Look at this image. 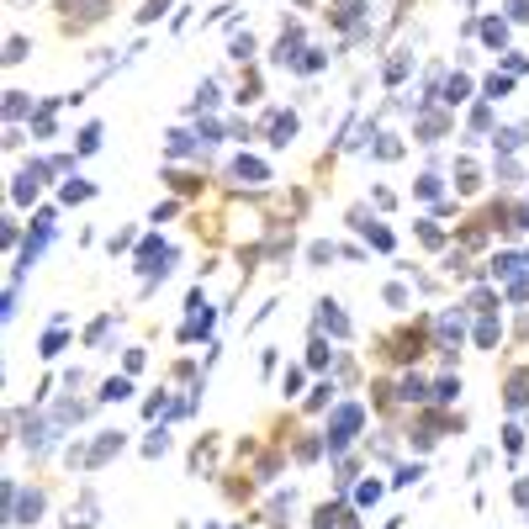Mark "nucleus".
<instances>
[{"instance_id": "nucleus-37", "label": "nucleus", "mask_w": 529, "mask_h": 529, "mask_svg": "<svg viewBox=\"0 0 529 529\" xmlns=\"http://www.w3.org/2000/svg\"><path fill=\"white\" fill-rule=\"evenodd\" d=\"M164 6H169V0H148V6H143L138 16H143V22H159V16H164Z\"/></svg>"}, {"instance_id": "nucleus-34", "label": "nucleus", "mask_w": 529, "mask_h": 529, "mask_svg": "<svg viewBox=\"0 0 529 529\" xmlns=\"http://www.w3.org/2000/svg\"><path fill=\"white\" fill-rule=\"evenodd\" d=\"M111 334V318H96V323H90V334H85V339H90V344H101V339H106Z\"/></svg>"}, {"instance_id": "nucleus-13", "label": "nucleus", "mask_w": 529, "mask_h": 529, "mask_svg": "<svg viewBox=\"0 0 529 529\" xmlns=\"http://www.w3.org/2000/svg\"><path fill=\"white\" fill-rule=\"evenodd\" d=\"M466 96H471L466 74H450V80H445V101H450V106H456V101H466Z\"/></svg>"}, {"instance_id": "nucleus-8", "label": "nucleus", "mask_w": 529, "mask_h": 529, "mask_svg": "<svg viewBox=\"0 0 529 529\" xmlns=\"http://www.w3.org/2000/svg\"><path fill=\"white\" fill-rule=\"evenodd\" d=\"M117 450H122V434H101L96 445H90V466H106Z\"/></svg>"}, {"instance_id": "nucleus-39", "label": "nucleus", "mask_w": 529, "mask_h": 529, "mask_svg": "<svg viewBox=\"0 0 529 529\" xmlns=\"http://www.w3.org/2000/svg\"><path fill=\"white\" fill-rule=\"evenodd\" d=\"M164 408H169V402H164V392H159V397H148V402H143V413H148V418H159Z\"/></svg>"}, {"instance_id": "nucleus-4", "label": "nucleus", "mask_w": 529, "mask_h": 529, "mask_svg": "<svg viewBox=\"0 0 529 529\" xmlns=\"http://www.w3.org/2000/svg\"><path fill=\"white\" fill-rule=\"evenodd\" d=\"M233 181H239V185H264V181H270V169H264V159L239 154V159H233Z\"/></svg>"}, {"instance_id": "nucleus-23", "label": "nucleus", "mask_w": 529, "mask_h": 529, "mask_svg": "<svg viewBox=\"0 0 529 529\" xmlns=\"http://www.w3.org/2000/svg\"><path fill=\"white\" fill-rule=\"evenodd\" d=\"M164 450H169V434H164V429H159V434H148V439H143V456H164Z\"/></svg>"}, {"instance_id": "nucleus-6", "label": "nucleus", "mask_w": 529, "mask_h": 529, "mask_svg": "<svg viewBox=\"0 0 529 529\" xmlns=\"http://www.w3.org/2000/svg\"><path fill=\"white\" fill-rule=\"evenodd\" d=\"M318 323H323L334 339H344V334H349V318L339 313V302H318Z\"/></svg>"}, {"instance_id": "nucleus-32", "label": "nucleus", "mask_w": 529, "mask_h": 529, "mask_svg": "<svg viewBox=\"0 0 529 529\" xmlns=\"http://www.w3.org/2000/svg\"><path fill=\"white\" fill-rule=\"evenodd\" d=\"M85 196H90V185H85V181H69V185H64V202H85Z\"/></svg>"}, {"instance_id": "nucleus-11", "label": "nucleus", "mask_w": 529, "mask_h": 529, "mask_svg": "<svg viewBox=\"0 0 529 529\" xmlns=\"http://www.w3.org/2000/svg\"><path fill=\"white\" fill-rule=\"evenodd\" d=\"M508 408H524V402H529V371H514V381H508Z\"/></svg>"}, {"instance_id": "nucleus-22", "label": "nucleus", "mask_w": 529, "mask_h": 529, "mask_svg": "<svg viewBox=\"0 0 529 529\" xmlns=\"http://www.w3.org/2000/svg\"><path fill=\"white\" fill-rule=\"evenodd\" d=\"M297 69H302V74H313V69H323V53H318V48H302Z\"/></svg>"}, {"instance_id": "nucleus-38", "label": "nucleus", "mask_w": 529, "mask_h": 529, "mask_svg": "<svg viewBox=\"0 0 529 529\" xmlns=\"http://www.w3.org/2000/svg\"><path fill=\"white\" fill-rule=\"evenodd\" d=\"M386 302L392 307H408V286H386Z\"/></svg>"}, {"instance_id": "nucleus-30", "label": "nucleus", "mask_w": 529, "mask_h": 529, "mask_svg": "<svg viewBox=\"0 0 529 529\" xmlns=\"http://www.w3.org/2000/svg\"><path fill=\"white\" fill-rule=\"evenodd\" d=\"M402 74H408V53H397V59H392V64H386V80H392V85H397V80H402Z\"/></svg>"}, {"instance_id": "nucleus-28", "label": "nucleus", "mask_w": 529, "mask_h": 529, "mask_svg": "<svg viewBox=\"0 0 529 529\" xmlns=\"http://www.w3.org/2000/svg\"><path fill=\"white\" fill-rule=\"evenodd\" d=\"M456 392H460V381H456V376H445V381L434 386V402H450V397H456Z\"/></svg>"}, {"instance_id": "nucleus-3", "label": "nucleus", "mask_w": 529, "mask_h": 529, "mask_svg": "<svg viewBox=\"0 0 529 529\" xmlns=\"http://www.w3.org/2000/svg\"><path fill=\"white\" fill-rule=\"evenodd\" d=\"M264 132H270L276 148H286L291 138H297V111H270V117H264Z\"/></svg>"}, {"instance_id": "nucleus-12", "label": "nucleus", "mask_w": 529, "mask_h": 529, "mask_svg": "<svg viewBox=\"0 0 529 529\" xmlns=\"http://www.w3.org/2000/svg\"><path fill=\"white\" fill-rule=\"evenodd\" d=\"M122 397H132V386H127V376H111L106 386H101V402H122Z\"/></svg>"}, {"instance_id": "nucleus-14", "label": "nucleus", "mask_w": 529, "mask_h": 529, "mask_svg": "<svg viewBox=\"0 0 529 529\" xmlns=\"http://www.w3.org/2000/svg\"><path fill=\"white\" fill-rule=\"evenodd\" d=\"M418 132H423V143H434V138L445 132V117H434V111H423V117H418Z\"/></svg>"}, {"instance_id": "nucleus-19", "label": "nucleus", "mask_w": 529, "mask_h": 529, "mask_svg": "<svg viewBox=\"0 0 529 529\" xmlns=\"http://www.w3.org/2000/svg\"><path fill=\"white\" fill-rule=\"evenodd\" d=\"M456 175H460V191H477V185H481V175H477V164H471V159H460Z\"/></svg>"}, {"instance_id": "nucleus-21", "label": "nucleus", "mask_w": 529, "mask_h": 529, "mask_svg": "<svg viewBox=\"0 0 529 529\" xmlns=\"http://www.w3.org/2000/svg\"><path fill=\"white\" fill-rule=\"evenodd\" d=\"M334 360V349L323 344V339H313V349H307V365H328Z\"/></svg>"}, {"instance_id": "nucleus-27", "label": "nucleus", "mask_w": 529, "mask_h": 529, "mask_svg": "<svg viewBox=\"0 0 529 529\" xmlns=\"http://www.w3.org/2000/svg\"><path fill=\"white\" fill-rule=\"evenodd\" d=\"M27 48H32L27 37H11V43H6V59H11V64H22V59H27Z\"/></svg>"}, {"instance_id": "nucleus-17", "label": "nucleus", "mask_w": 529, "mask_h": 529, "mask_svg": "<svg viewBox=\"0 0 529 529\" xmlns=\"http://www.w3.org/2000/svg\"><path fill=\"white\" fill-rule=\"evenodd\" d=\"M59 349H64V323H53V334L43 339V349H37V355H43V360H53Z\"/></svg>"}, {"instance_id": "nucleus-36", "label": "nucleus", "mask_w": 529, "mask_h": 529, "mask_svg": "<svg viewBox=\"0 0 529 529\" xmlns=\"http://www.w3.org/2000/svg\"><path fill=\"white\" fill-rule=\"evenodd\" d=\"M355 498H360V503H376V498H381V481H360V493H355Z\"/></svg>"}, {"instance_id": "nucleus-41", "label": "nucleus", "mask_w": 529, "mask_h": 529, "mask_svg": "<svg viewBox=\"0 0 529 529\" xmlns=\"http://www.w3.org/2000/svg\"><path fill=\"white\" fill-rule=\"evenodd\" d=\"M514 228H529V206H524V212H519V223H514Z\"/></svg>"}, {"instance_id": "nucleus-35", "label": "nucleus", "mask_w": 529, "mask_h": 529, "mask_svg": "<svg viewBox=\"0 0 529 529\" xmlns=\"http://www.w3.org/2000/svg\"><path fill=\"white\" fill-rule=\"evenodd\" d=\"M22 111H27V96H22V90H11V101H6V117L16 122V117H22Z\"/></svg>"}, {"instance_id": "nucleus-25", "label": "nucleus", "mask_w": 529, "mask_h": 529, "mask_svg": "<svg viewBox=\"0 0 529 529\" xmlns=\"http://www.w3.org/2000/svg\"><path fill=\"white\" fill-rule=\"evenodd\" d=\"M402 397H408V402H423V397H429V386H423L418 376H408V381H402Z\"/></svg>"}, {"instance_id": "nucleus-42", "label": "nucleus", "mask_w": 529, "mask_h": 529, "mask_svg": "<svg viewBox=\"0 0 529 529\" xmlns=\"http://www.w3.org/2000/svg\"><path fill=\"white\" fill-rule=\"evenodd\" d=\"M524 264H529V254H524Z\"/></svg>"}, {"instance_id": "nucleus-18", "label": "nucleus", "mask_w": 529, "mask_h": 529, "mask_svg": "<svg viewBox=\"0 0 529 529\" xmlns=\"http://www.w3.org/2000/svg\"><path fill=\"white\" fill-rule=\"evenodd\" d=\"M101 148V122H90V127L80 132V154H96Z\"/></svg>"}, {"instance_id": "nucleus-16", "label": "nucleus", "mask_w": 529, "mask_h": 529, "mask_svg": "<svg viewBox=\"0 0 529 529\" xmlns=\"http://www.w3.org/2000/svg\"><path fill=\"white\" fill-rule=\"evenodd\" d=\"M498 334H503V328H498V318H481V323H477V344H481V349L498 344Z\"/></svg>"}, {"instance_id": "nucleus-29", "label": "nucleus", "mask_w": 529, "mask_h": 529, "mask_svg": "<svg viewBox=\"0 0 529 529\" xmlns=\"http://www.w3.org/2000/svg\"><path fill=\"white\" fill-rule=\"evenodd\" d=\"M397 154H402V143H397V138H392V132H386V138H381V143H376V159H397Z\"/></svg>"}, {"instance_id": "nucleus-33", "label": "nucleus", "mask_w": 529, "mask_h": 529, "mask_svg": "<svg viewBox=\"0 0 529 529\" xmlns=\"http://www.w3.org/2000/svg\"><path fill=\"white\" fill-rule=\"evenodd\" d=\"M307 260H313V264H328V260H334V244H313V249H307Z\"/></svg>"}, {"instance_id": "nucleus-1", "label": "nucleus", "mask_w": 529, "mask_h": 529, "mask_svg": "<svg viewBox=\"0 0 529 529\" xmlns=\"http://www.w3.org/2000/svg\"><path fill=\"white\" fill-rule=\"evenodd\" d=\"M365 423V408H355V402H344V408H334V418H328V450H344L349 439H355V429Z\"/></svg>"}, {"instance_id": "nucleus-7", "label": "nucleus", "mask_w": 529, "mask_h": 529, "mask_svg": "<svg viewBox=\"0 0 529 529\" xmlns=\"http://www.w3.org/2000/svg\"><path fill=\"white\" fill-rule=\"evenodd\" d=\"M69 22H101L106 16V0H64Z\"/></svg>"}, {"instance_id": "nucleus-5", "label": "nucleus", "mask_w": 529, "mask_h": 529, "mask_svg": "<svg viewBox=\"0 0 529 529\" xmlns=\"http://www.w3.org/2000/svg\"><path fill=\"white\" fill-rule=\"evenodd\" d=\"M27 450H32V456H48V450H53V423L48 418L27 423Z\"/></svg>"}, {"instance_id": "nucleus-10", "label": "nucleus", "mask_w": 529, "mask_h": 529, "mask_svg": "<svg viewBox=\"0 0 529 529\" xmlns=\"http://www.w3.org/2000/svg\"><path fill=\"white\" fill-rule=\"evenodd\" d=\"M37 185H43V181H37L32 169H27V175H16V185H11V202H16V206H27V202L37 196Z\"/></svg>"}, {"instance_id": "nucleus-26", "label": "nucleus", "mask_w": 529, "mask_h": 529, "mask_svg": "<svg viewBox=\"0 0 529 529\" xmlns=\"http://www.w3.org/2000/svg\"><path fill=\"white\" fill-rule=\"evenodd\" d=\"M481 37H487V43H498V48H503V37H508V27H503V22H481Z\"/></svg>"}, {"instance_id": "nucleus-20", "label": "nucleus", "mask_w": 529, "mask_h": 529, "mask_svg": "<svg viewBox=\"0 0 529 529\" xmlns=\"http://www.w3.org/2000/svg\"><path fill=\"white\" fill-rule=\"evenodd\" d=\"M508 90H514V80H508V74H493V80H487V101H503Z\"/></svg>"}, {"instance_id": "nucleus-15", "label": "nucleus", "mask_w": 529, "mask_h": 529, "mask_svg": "<svg viewBox=\"0 0 529 529\" xmlns=\"http://www.w3.org/2000/svg\"><path fill=\"white\" fill-rule=\"evenodd\" d=\"M191 148H196V132H181V127L169 132V154H175V159H181V154H191Z\"/></svg>"}, {"instance_id": "nucleus-40", "label": "nucleus", "mask_w": 529, "mask_h": 529, "mask_svg": "<svg viewBox=\"0 0 529 529\" xmlns=\"http://www.w3.org/2000/svg\"><path fill=\"white\" fill-rule=\"evenodd\" d=\"M508 16H514V22H529V0H508Z\"/></svg>"}, {"instance_id": "nucleus-31", "label": "nucleus", "mask_w": 529, "mask_h": 529, "mask_svg": "<svg viewBox=\"0 0 529 529\" xmlns=\"http://www.w3.org/2000/svg\"><path fill=\"white\" fill-rule=\"evenodd\" d=\"M249 53H254V37H249V32H244V37H233V59L244 64V59H249Z\"/></svg>"}, {"instance_id": "nucleus-2", "label": "nucleus", "mask_w": 529, "mask_h": 529, "mask_svg": "<svg viewBox=\"0 0 529 529\" xmlns=\"http://www.w3.org/2000/svg\"><path fill=\"white\" fill-rule=\"evenodd\" d=\"M48 239H53V212H37V228L27 233V249H22V264H16V276H22L27 264H32L43 249H48Z\"/></svg>"}, {"instance_id": "nucleus-9", "label": "nucleus", "mask_w": 529, "mask_h": 529, "mask_svg": "<svg viewBox=\"0 0 529 529\" xmlns=\"http://www.w3.org/2000/svg\"><path fill=\"white\" fill-rule=\"evenodd\" d=\"M64 524H69V529H90V524H96V498H80V508H69Z\"/></svg>"}, {"instance_id": "nucleus-24", "label": "nucleus", "mask_w": 529, "mask_h": 529, "mask_svg": "<svg viewBox=\"0 0 529 529\" xmlns=\"http://www.w3.org/2000/svg\"><path fill=\"white\" fill-rule=\"evenodd\" d=\"M191 106H196V111H202V106H217V85H212V80H202V90H196Z\"/></svg>"}]
</instances>
